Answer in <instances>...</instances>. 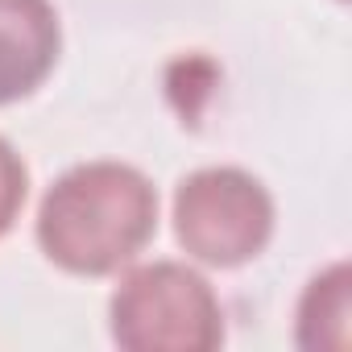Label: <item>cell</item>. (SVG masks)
Listing matches in <instances>:
<instances>
[{
  "instance_id": "1",
  "label": "cell",
  "mask_w": 352,
  "mask_h": 352,
  "mask_svg": "<svg viewBox=\"0 0 352 352\" xmlns=\"http://www.w3.org/2000/svg\"><path fill=\"white\" fill-rule=\"evenodd\" d=\"M157 228V191L137 166L83 162L71 166L38 208L42 253L83 278L129 265Z\"/></svg>"
},
{
  "instance_id": "2",
  "label": "cell",
  "mask_w": 352,
  "mask_h": 352,
  "mask_svg": "<svg viewBox=\"0 0 352 352\" xmlns=\"http://www.w3.org/2000/svg\"><path fill=\"white\" fill-rule=\"evenodd\" d=\"M124 352H212L224 344V307L212 282L183 261L133 265L108 302Z\"/></svg>"
},
{
  "instance_id": "3",
  "label": "cell",
  "mask_w": 352,
  "mask_h": 352,
  "mask_svg": "<svg viewBox=\"0 0 352 352\" xmlns=\"http://www.w3.org/2000/svg\"><path fill=\"white\" fill-rule=\"evenodd\" d=\"M179 245L216 270L253 261L274 236V199L241 166H204L174 191Z\"/></svg>"
},
{
  "instance_id": "4",
  "label": "cell",
  "mask_w": 352,
  "mask_h": 352,
  "mask_svg": "<svg viewBox=\"0 0 352 352\" xmlns=\"http://www.w3.org/2000/svg\"><path fill=\"white\" fill-rule=\"evenodd\" d=\"M58 50L63 25L50 0H0V104L38 91Z\"/></svg>"
},
{
  "instance_id": "5",
  "label": "cell",
  "mask_w": 352,
  "mask_h": 352,
  "mask_svg": "<svg viewBox=\"0 0 352 352\" xmlns=\"http://www.w3.org/2000/svg\"><path fill=\"white\" fill-rule=\"evenodd\" d=\"M348 311H352V274L344 261L315 274L298 302V344L311 352L348 348Z\"/></svg>"
},
{
  "instance_id": "6",
  "label": "cell",
  "mask_w": 352,
  "mask_h": 352,
  "mask_svg": "<svg viewBox=\"0 0 352 352\" xmlns=\"http://www.w3.org/2000/svg\"><path fill=\"white\" fill-rule=\"evenodd\" d=\"M25 195H30V170H25L21 153L0 137V236L17 224Z\"/></svg>"
}]
</instances>
